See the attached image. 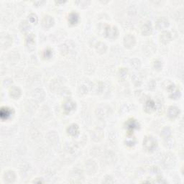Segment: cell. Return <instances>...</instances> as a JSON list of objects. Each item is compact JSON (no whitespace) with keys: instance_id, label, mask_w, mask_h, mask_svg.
<instances>
[{"instance_id":"23","label":"cell","mask_w":184,"mask_h":184,"mask_svg":"<svg viewBox=\"0 0 184 184\" xmlns=\"http://www.w3.org/2000/svg\"><path fill=\"white\" fill-rule=\"evenodd\" d=\"M53 56V52L50 48H48L46 50H45L43 52V57L46 59H49L52 57Z\"/></svg>"},{"instance_id":"16","label":"cell","mask_w":184,"mask_h":184,"mask_svg":"<svg viewBox=\"0 0 184 184\" xmlns=\"http://www.w3.org/2000/svg\"><path fill=\"white\" fill-rule=\"evenodd\" d=\"M78 20H79L78 15L76 12L70 13L69 16H68V22H69V23L72 25H76V23H78Z\"/></svg>"},{"instance_id":"25","label":"cell","mask_w":184,"mask_h":184,"mask_svg":"<svg viewBox=\"0 0 184 184\" xmlns=\"http://www.w3.org/2000/svg\"><path fill=\"white\" fill-rule=\"evenodd\" d=\"M132 81H133V83L135 86H140L141 84V79L137 75L134 76L132 78Z\"/></svg>"},{"instance_id":"3","label":"cell","mask_w":184,"mask_h":184,"mask_svg":"<svg viewBox=\"0 0 184 184\" xmlns=\"http://www.w3.org/2000/svg\"><path fill=\"white\" fill-rule=\"evenodd\" d=\"M136 42L135 37L132 35H127L124 39V45L127 48H132Z\"/></svg>"},{"instance_id":"1","label":"cell","mask_w":184,"mask_h":184,"mask_svg":"<svg viewBox=\"0 0 184 184\" xmlns=\"http://www.w3.org/2000/svg\"><path fill=\"white\" fill-rule=\"evenodd\" d=\"M143 146L147 150L152 152L157 147V141L151 136H147L143 140Z\"/></svg>"},{"instance_id":"13","label":"cell","mask_w":184,"mask_h":184,"mask_svg":"<svg viewBox=\"0 0 184 184\" xmlns=\"http://www.w3.org/2000/svg\"><path fill=\"white\" fill-rule=\"evenodd\" d=\"M155 109V103L154 102V101L150 99L146 101L145 104V111L146 112H152Z\"/></svg>"},{"instance_id":"14","label":"cell","mask_w":184,"mask_h":184,"mask_svg":"<svg viewBox=\"0 0 184 184\" xmlns=\"http://www.w3.org/2000/svg\"><path fill=\"white\" fill-rule=\"evenodd\" d=\"M161 41L164 44H167L168 43H169L170 41L171 40L172 36L171 34L169 32H167V31H165L163 32L161 35Z\"/></svg>"},{"instance_id":"4","label":"cell","mask_w":184,"mask_h":184,"mask_svg":"<svg viewBox=\"0 0 184 184\" xmlns=\"http://www.w3.org/2000/svg\"><path fill=\"white\" fill-rule=\"evenodd\" d=\"M42 24L43 26L45 28L49 29L54 25V20H53V18L51 16L46 15V16L44 17L43 20Z\"/></svg>"},{"instance_id":"20","label":"cell","mask_w":184,"mask_h":184,"mask_svg":"<svg viewBox=\"0 0 184 184\" xmlns=\"http://www.w3.org/2000/svg\"><path fill=\"white\" fill-rule=\"evenodd\" d=\"M30 25H29V23L26 21H24L22 22L21 23V25H20V30H21L22 32H27V31H28L30 30Z\"/></svg>"},{"instance_id":"5","label":"cell","mask_w":184,"mask_h":184,"mask_svg":"<svg viewBox=\"0 0 184 184\" xmlns=\"http://www.w3.org/2000/svg\"><path fill=\"white\" fill-rule=\"evenodd\" d=\"M139 123L135 119H129L126 122V128L129 132H133L136 129H138Z\"/></svg>"},{"instance_id":"21","label":"cell","mask_w":184,"mask_h":184,"mask_svg":"<svg viewBox=\"0 0 184 184\" xmlns=\"http://www.w3.org/2000/svg\"><path fill=\"white\" fill-rule=\"evenodd\" d=\"M171 135V131L170 130L169 127H165L163 130L162 132H161V135L163 136L164 138H168Z\"/></svg>"},{"instance_id":"15","label":"cell","mask_w":184,"mask_h":184,"mask_svg":"<svg viewBox=\"0 0 184 184\" xmlns=\"http://www.w3.org/2000/svg\"><path fill=\"white\" fill-rule=\"evenodd\" d=\"M4 180L7 183H13L15 180V174L13 171H7L4 173Z\"/></svg>"},{"instance_id":"8","label":"cell","mask_w":184,"mask_h":184,"mask_svg":"<svg viewBox=\"0 0 184 184\" xmlns=\"http://www.w3.org/2000/svg\"><path fill=\"white\" fill-rule=\"evenodd\" d=\"M63 109H64V111H66V112L69 113L71 111H73V110L75 109L76 103L73 102V101L71 100H68V101H66L64 104H63Z\"/></svg>"},{"instance_id":"22","label":"cell","mask_w":184,"mask_h":184,"mask_svg":"<svg viewBox=\"0 0 184 184\" xmlns=\"http://www.w3.org/2000/svg\"><path fill=\"white\" fill-rule=\"evenodd\" d=\"M171 95H170V97L171 98V99H179V97H180V92L179 90H178V89H175L173 91V92H171Z\"/></svg>"},{"instance_id":"19","label":"cell","mask_w":184,"mask_h":184,"mask_svg":"<svg viewBox=\"0 0 184 184\" xmlns=\"http://www.w3.org/2000/svg\"><path fill=\"white\" fill-rule=\"evenodd\" d=\"M125 143L128 146H133L136 143V139L132 136H129L127 137L126 140H125Z\"/></svg>"},{"instance_id":"2","label":"cell","mask_w":184,"mask_h":184,"mask_svg":"<svg viewBox=\"0 0 184 184\" xmlns=\"http://www.w3.org/2000/svg\"><path fill=\"white\" fill-rule=\"evenodd\" d=\"M119 32L117 27L115 26H108L106 27L105 28V35L107 37L111 39L116 38L118 36Z\"/></svg>"},{"instance_id":"11","label":"cell","mask_w":184,"mask_h":184,"mask_svg":"<svg viewBox=\"0 0 184 184\" xmlns=\"http://www.w3.org/2000/svg\"><path fill=\"white\" fill-rule=\"evenodd\" d=\"M12 113V109L8 107H3L1 108V111H0V116L2 119H9Z\"/></svg>"},{"instance_id":"6","label":"cell","mask_w":184,"mask_h":184,"mask_svg":"<svg viewBox=\"0 0 184 184\" xmlns=\"http://www.w3.org/2000/svg\"><path fill=\"white\" fill-rule=\"evenodd\" d=\"M152 25L150 22H146L141 27V32L143 35H149L152 33Z\"/></svg>"},{"instance_id":"27","label":"cell","mask_w":184,"mask_h":184,"mask_svg":"<svg viewBox=\"0 0 184 184\" xmlns=\"http://www.w3.org/2000/svg\"><path fill=\"white\" fill-rule=\"evenodd\" d=\"M154 67L155 68V69L161 70V68H162V63L159 61H155L154 63Z\"/></svg>"},{"instance_id":"24","label":"cell","mask_w":184,"mask_h":184,"mask_svg":"<svg viewBox=\"0 0 184 184\" xmlns=\"http://www.w3.org/2000/svg\"><path fill=\"white\" fill-rule=\"evenodd\" d=\"M29 20H30V22H32V23L36 24L38 21V18H37V16L35 15V14H30V15H29Z\"/></svg>"},{"instance_id":"18","label":"cell","mask_w":184,"mask_h":184,"mask_svg":"<svg viewBox=\"0 0 184 184\" xmlns=\"http://www.w3.org/2000/svg\"><path fill=\"white\" fill-rule=\"evenodd\" d=\"M34 94H37V96H35L34 97H35L36 99L39 101H43L45 98V93L43 90L41 89H36L34 92Z\"/></svg>"},{"instance_id":"17","label":"cell","mask_w":184,"mask_h":184,"mask_svg":"<svg viewBox=\"0 0 184 184\" xmlns=\"http://www.w3.org/2000/svg\"><path fill=\"white\" fill-rule=\"evenodd\" d=\"M107 47H106V45L104 43L99 42L97 45V51L99 52L100 54H103L106 51Z\"/></svg>"},{"instance_id":"28","label":"cell","mask_w":184,"mask_h":184,"mask_svg":"<svg viewBox=\"0 0 184 184\" xmlns=\"http://www.w3.org/2000/svg\"><path fill=\"white\" fill-rule=\"evenodd\" d=\"M119 74H121L120 76H121L122 77L125 76H126L127 73V70L125 69V68H122L121 70H119Z\"/></svg>"},{"instance_id":"26","label":"cell","mask_w":184,"mask_h":184,"mask_svg":"<svg viewBox=\"0 0 184 184\" xmlns=\"http://www.w3.org/2000/svg\"><path fill=\"white\" fill-rule=\"evenodd\" d=\"M131 66L135 68H137L140 66V61L138 59H136V63L133 61V60L131 61Z\"/></svg>"},{"instance_id":"10","label":"cell","mask_w":184,"mask_h":184,"mask_svg":"<svg viewBox=\"0 0 184 184\" xmlns=\"http://www.w3.org/2000/svg\"><path fill=\"white\" fill-rule=\"evenodd\" d=\"M67 132H68V135L73 137H76L79 134V128L78 126L75 124H73L70 126H69L67 129Z\"/></svg>"},{"instance_id":"12","label":"cell","mask_w":184,"mask_h":184,"mask_svg":"<svg viewBox=\"0 0 184 184\" xmlns=\"http://www.w3.org/2000/svg\"><path fill=\"white\" fill-rule=\"evenodd\" d=\"M22 94L21 89L19 87H13L10 89V96L13 98V99H19Z\"/></svg>"},{"instance_id":"7","label":"cell","mask_w":184,"mask_h":184,"mask_svg":"<svg viewBox=\"0 0 184 184\" xmlns=\"http://www.w3.org/2000/svg\"><path fill=\"white\" fill-rule=\"evenodd\" d=\"M156 26L160 30H163V29H166L169 26V22L165 18H160L156 22Z\"/></svg>"},{"instance_id":"9","label":"cell","mask_w":184,"mask_h":184,"mask_svg":"<svg viewBox=\"0 0 184 184\" xmlns=\"http://www.w3.org/2000/svg\"><path fill=\"white\" fill-rule=\"evenodd\" d=\"M180 114V110L176 106H171L168 110V116L171 119H175Z\"/></svg>"}]
</instances>
